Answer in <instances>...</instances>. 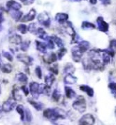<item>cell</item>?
Returning <instances> with one entry per match:
<instances>
[{
	"label": "cell",
	"mask_w": 116,
	"mask_h": 125,
	"mask_svg": "<svg viewBox=\"0 0 116 125\" xmlns=\"http://www.w3.org/2000/svg\"><path fill=\"white\" fill-rule=\"evenodd\" d=\"M2 31V26H1V24H0V31Z\"/></svg>",
	"instance_id": "11a10c76"
},
{
	"label": "cell",
	"mask_w": 116,
	"mask_h": 125,
	"mask_svg": "<svg viewBox=\"0 0 116 125\" xmlns=\"http://www.w3.org/2000/svg\"><path fill=\"white\" fill-rule=\"evenodd\" d=\"M36 15V11L34 9H31L26 15L22 16V18L20 20L21 22H28L33 21Z\"/></svg>",
	"instance_id": "8fae6325"
},
{
	"label": "cell",
	"mask_w": 116,
	"mask_h": 125,
	"mask_svg": "<svg viewBox=\"0 0 116 125\" xmlns=\"http://www.w3.org/2000/svg\"><path fill=\"white\" fill-rule=\"evenodd\" d=\"M64 91H65V95L68 99H73L76 97V93L74 90L69 86L64 87Z\"/></svg>",
	"instance_id": "484cf974"
},
{
	"label": "cell",
	"mask_w": 116,
	"mask_h": 125,
	"mask_svg": "<svg viewBox=\"0 0 116 125\" xmlns=\"http://www.w3.org/2000/svg\"><path fill=\"white\" fill-rule=\"evenodd\" d=\"M115 97H116V95H115Z\"/></svg>",
	"instance_id": "91938a15"
},
{
	"label": "cell",
	"mask_w": 116,
	"mask_h": 125,
	"mask_svg": "<svg viewBox=\"0 0 116 125\" xmlns=\"http://www.w3.org/2000/svg\"><path fill=\"white\" fill-rule=\"evenodd\" d=\"M0 67H1V54H0Z\"/></svg>",
	"instance_id": "9f6ffc18"
},
{
	"label": "cell",
	"mask_w": 116,
	"mask_h": 125,
	"mask_svg": "<svg viewBox=\"0 0 116 125\" xmlns=\"http://www.w3.org/2000/svg\"><path fill=\"white\" fill-rule=\"evenodd\" d=\"M35 45H36V49L40 52L42 54H46L47 53V44L44 42H41L39 40H35Z\"/></svg>",
	"instance_id": "2e32d148"
},
{
	"label": "cell",
	"mask_w": 116,
	"mask_h": 125,
	"mask_svg": "<svg viewBox=\"0 0 116 125\" xmlns=\"http://www.w3.org/2000/svg\"><path fill=\"white\" fill-rule=\"evenodd\" d=\"M4 9L3 8H0V24H2V22L4 21Z\"/></svg>",
	"instance_id": "7dc6e473"
},
{
	"label": "cell",
	"mask_w": 116,
	"mask_h": 125,
	"mask_svg": "<svg viewBox=\"0 0 116 125\" xmlns=\"http://www.w3.org/2000/svg\"><path fill=\"white\" fill-rule=\"evenodd\" d=\"M2 72H4V74H10L12 70H13V67L11 64L9 63H6L4 65H3L1 68Z\"/></svg>",
	"instance_id": "e575fe53"
},
{
	"label": "cell",
	"mask_w": 116,
	"mask_h": 125,
	"mask_svg": "<svg viewBox=\"0 0 116 125\" xmlns=\"http://www.w3.org/2000/svg\"><path fill=\"white\" fill-rule=\"evenodd\" d=\"M2 107H1V106H0V119L2 117Z\"/></svg>",
	"instance_id": "f5cc1de1"
},
{
	"label": "cell",
	"mask_w": 116,
	"mask_h": 125,
	"mask_svg": "<svg viewBox=\"0 0 116 125\" xmlns=\"http://www.w3.org/2000/svg\"><path fill=\"white\" fill-rule=\"evenodd\" d=\"M89 2L92 4H96L97 2V0H89Z\"/></svg>",
	"instance_id": "816d5d0a"
},
{
	"label": "cell",
	"mask_w": 116,
	"mask_h": 125,
	"mask_svg": "<svg viewBox=\"0 0 116 125\" xmlns=\"http://www.w3.org/2000/svg\"><path fill=\"white\" fill-rule=\"evenodd\" d=\"M79 1H80V0H79Z\"/></svg>",
	"instance_id": "94428289"
},
{
	"label": "cell",
	"mask_w": 116,
	"mask_h": 125,
	"mask_svg": "<svg viewBox=\"0 0 116 125\" xmlns=\"http://www.w3.org/2000/svg\"><path fill=\"white\" fill-rule=\"evenodd\" d=\"M16 111L18 114L20 115V120L22 122H25V108L24 106L20 104V105H17L16 106Z\"/></svg>",
	"instance_id": "d6a6232c"
},
{
	"label": "cell",
	"mask_w": 116,
	"mask_h": 125,
	"mask_svg": "<svg viewBox=\"0 0 116 125\" xmlns=\"http://www.w3.org/2000/svg\"><path fill=\"white\" fill-rule=\"evenodd\" d=\"M101 1V3L104 6H108V5L111 4V0H99Z\"/></svg>",
	"instance_id": "f907efd6"
},
{
	"label": "cell",
	"mask_w": 116,
	"mask_h": 125,
	"mask_svg": "<svg viewBox=\"0 0 116 125\" xmlns=\"http://www.w3.org/2000/svg\"><path fill=\"white\" fill-rule=\"evenodd\" d=\"M15 79L16 80L18 81V82L20 83H27V81H28V78H27V76L26 75L25 73H23V72H19L16 74L15 76Z\"/></svg>",
	"instance_id": "83f0119b"
},
{
	"label": "cell",
	"mask_w": 116,
	"mask_h": 125,
	"mask_svg": "<svg viewBox=\"0 0 116 125\" xmlns=\"http://www.w3.org/2000/svg\"><path fill=\"white\" fill-rule=\"evenodd\" d=\"M72 107L80 113H83L86 110V102L83 96L79 95L77 97L76 99L72 104Z\"/></svg>",
	"instance_id": "277c9868"
},
{
	"label": "cell",
	"mask_w": 116,
	"mask_h": 125,
	"mask_svg": "<svg viewBox=\"0 0 116 125\" xmlns=\"http://www.w3.org/2000/svg\"><path fill=\"white\" fill-rule=\"evenodd\" d=\"M76 71V68L74 66L72 65V63L68 62L67 65L64 66V68L63 70V73L65 74H73Z\"/></svg>",
	"instance_id": "f1b7e54d"
},
{
	"label": "cell",
	"mask_w": 116,
	"mask_h": 125,
	"mask_svg": "<svg viewBox=\"0 0 116 125\" xmlns=\"http://www.w3.org/2000/svg\"><path fill=\"white\" fill-rule=\"evenodd\" d=\"M82 64L85 70H98L103 71L105 69V65L99 59L94 56L83 58Z\"/></svg>",
	"instance_id": "6da1fadb"
},
{
	"label": "cell",
	"mask_w": 116,
	"mask_h": 125,
	"mask_svg": "<svg viewBox=\"0 0 116 125\" xmlns=\"http://www.w3.org/2000/svg\"><path fill=\"white\" fill-rule=\"evenodd\" d=\"M50 38H52V40H53L54 43L57 45L59 48H62V47H64V43L62 39L61 38L58 37V36H55V35L51 36Z\"/></svg>",
	"instance_id": "f546056e"
},
{
	"label": "cell",
	"mask_w": 116,
	"mask_h": 125,
	"mask_svg": "<svg viewBox=\"0 0 116 125\" xmlns=\"http://www.w3.org/2000/svg\"><path fill=\"white\" fill-rule=\"evenodd\" d=\"M76 47L80 53L83 54L89 49L90 44L87 40H80L78 42V45H76Z\"/></svg>",
	"instance_id": "4fadbf2b"
},
{
	"label": "cell",
	"mask_w": 116,
	"mask_h": 125,
	"mask_svg": "<svg viewBox=\"0 0 116 125\" xmlns=\"http://www.w3.org/2000/svg\"><path fill=\"white\" fill-rule=\"evenodd\" d=\"M39 83L36 81H32L29 83V92L31 97L35 99H38L40 96L39 93Z\"/></svg>",
	"instance_id": "ba28073f"
},
{
	"label": "cell",
	"mask_w": 116,
	"mask_h": 125,
	"mask_svg": "<svg viewBox=\"0 0 116 125\" xmlns=\"http://www.w3.org/2000/svg\"><path fill=\"white\" fill-rule=\"evenodd\" d=\"M33 119V116H32V113L31 112L29 111V109L28 108H25V120L27 122H31Z\"/></svg>",
	"instance_id": "74e56055"
},
{
	"label": "cell",
	"mask_w": 116,
	"mask_h": 125,
	"mask_svg": "<svg viewBox=\"0 0 116 125\" xmlns=\"http://www.w3.org/2000/svg\"><path fill=\"white\" fill-rule=\"evenodd\" d=\"M78 124L81 125H93L95 124V118L91 113H87L80 118Z\"/></svg>",
	"instance_id": "52a82bcc"
},
{
	"label": "cell",
	"mask_w": 116,
	"mask_h": 125,
	"mask_svg": "<svg viewBox=\"0 0 116 125\" xmlns=\"http://www.w3.org/2000/svg\"><path fill=\"white\" fill-rule=\"evenodd\" d=\"M2 56L4 57L5 58H6L10 62H12L13 60H14V58H13V56L11 55V54H10L8 52H5V51H3L2 52Z\"/></svg>",
	"instance_id": "60d3db41"
},
{
	"label": "cell",
	"mask_w": 116,
	"mask_h": 125,
	"mask_svg": "<svg viewBox=\"0 0 116 125\" xmlns=\"http://www.w3.org/2000/svg\"><path fill=\"white\" fill-rule=\"evenodd\" d=\"M55 21L58 22L60 24H64L67 21H68L69 19V15L64 13H58L55 15Z\"/></svg>",
	"instance_id": "9a60e30c"
},
{
	"label": "cell",
	"mask_w": 116,
	"mask_h": 125,
	"mask_svg": "<svg viewBox=\"0 0 116 125\" xmlns=\"http://www.w3.org/2000/svg\"><path fill=\"white\" fill-rule=\"evenodd\" d=\"M45 83L46 85H48L50 87H51L52 85H53L54 82L55 81V74H53L52 72H50L49 73L45 76Z\"/></svg>",
	"instance_id": "cb8c5ba5"
},
{
	"label": "cell",
	"mask_w": 116,
	"mask_h": 125,
	"mask_svg": "<svg viewBox=\"0 0 116 125\" xmlns=\"http://www.w3.org/2000/svg\"><path fill=\"white\" fill-rule=\"evenodd\" d=\"M37 20H38L39 23L45 28H49L50 26L51 20H50V18L48 14L46 12H42L39 14V15L37 17Z\"/></svg>",
	"instance_id": "5b68a950"
},
{
	"label": "cell",
	"mask_w": 116,
	"mask_h": 125,
	"mask_svg": "<svg viewBox=\"0 0 116 125\" xmlns=\"http://www.w3.org/2000/svg\"><path fill=\"white\" fill-rule=\"evenodd\" d=\"M0 94H1V86H0Z\"/></svg>",
	"instance_id": "680465c9"
},
{
	"label": "cell",
	"mask_w": 116,
	"mask_h": 125,
	"mask_svg": "<svg viewBox=\"0 0 116 125\" xmlns=\"http://www.w3.org/2000/svg\"><path fill=\"white\" fill-rule=\"evenodd\" d=\"M9 41L10 43L14 44V45H20L22 42V36H20L19 34L15 33V34H14V35H12V36H11L9 37Z\"/></svg>",
	"instance_id": "e0dca14e"
},
{
	"label": "cell",
	"mask_w": 116,
	"mask_h": 125,
	"mask_svg": "<svg viewBox=\"0 0 116 125\" xmlns=\"http://www.w3.org/2000/svg\"><path fill=\"white\" fill-rule=\"evenodd\" d=\"M43 115L45 118L49 120L51 122L57 121L58 120H64L66 119L67 114L64 110L59 108H47L44 110L43 113Z\"/></svg>",
	"instance_id": "7a4b0ae2"
},
{
	"label": "cell",
	"mask_w": 116,
	"mask_h": 125,
	"mask_svg": "<svg viewBox=\"0 0 116 125\" xmlns=\"http://www.w3.org/2000/svg\"><path fill=\"white\" fill-rule=\"evenodd\" d=\"M61 97H62V93H61V92L59 91V90L55 88L53 90V93H52V99L53 100L54 102H58L59 101V99H60Z\"/></svg>",
	"instance_id": "1f68e13d"
},
{
	"label": "cell",
	"mask_w": 116,
	"mask_h": 125,
	"mask_svg": "<svg viewBox=\"0 0 116 125\" xmlns=\"http://www.w3.org/2000/svg\"><path fill=\"white\" fill-rule=\"evenodd\" d=\"M20 89L22 91V93L25 94V96H27L29 94V89H28V88H27V86L25 85H23L21 86V88H20Z\"/></svg>",
	"instance_id": "bcb514c9"
},
{
	"label": "cell",
	"mask_w": 116,
	"mask_h": 125,
	"mask_svg": "<svg viewBox=\"0 0 116 125\" xmlns=\"http://www.w3.org/2000/svg\"><path fill=\"white\" fill-rule=\"evenodd\" d=\"M12 96L15 101H22V97L20 93V89L17 88V85H14L12 90Z\"/></svg>",
	"instance_id": "d4e9b609"
},
{
	"label": "cell",
	"mask_w": 116,
	"mask_h": 125,
	"mask_svg": "<svg viewBox=\"0 0 116 125\" xmlns=\"http://www.w3.org/2000/svg\"><path fill=\"white\" fill-rule=\"evenodd\" d=\"M16 106H17V101H15L14 98H9L3 103L1 107L3 111H4L5 113H9L12 111Z\"/></svg>",
	"instance_id": "8992f818"
},
{
	"label": "cell",
	"mask_w": 116,
	"mask_h": 125,
	"mask_svg": "<svg viewBox=\"0 0 116 125\" xmlns=\"http://www.w3.org/2000/svg\"><path fill=\"white\" fill-rule=\"evenodd\" d=\"M81 28L83 30H91V29H96V26L94 25L93 23L89 22L88 21H84V22H82Z\"/></svg>",
	"instance_id": "4dcf8cb0"
},
{
	"label": "cell",
	"mask_w": 116,
	"mask_h": 125,
	"mask_svg": "<svg viewBox=\"0 0 116 125\" xmlns=\"http://www.w3.org/2000/svg\"><path fill=\"white\" fill-rule=\"evenodd\" d=\"M115 115H116V106L115 108Z\"/></svg>",
	"instance_id": "6f0895ef"
},
{
	"label": "cell",
	"mask_w": 116,
	"mask_h": 125,
	"mask_svg": "<svg viewBox=\"0 0 116 125\" xmlns=\"http://www.w3.org/2000/svg\"><path fill=\"white\" fill-rule=\"evenodd\" d=\"M113 24H115L116 26V20H114L113 21Z\"/></svg>",
	"instance_id": "db71d44e"
},
{
	"label": "cell",
	"mask_w": 116,
	"mask_h": 125,
	"mask_svg": "<svg viewBox=\"0 0 116 125\" xmlns=\"http://www.w3.org/2000/svg\"><path fill=\"white\" fill-rule=\"evenodd\" d=\"M9 15L11 17L14 19L15 22H19L20 21L21 18H22L23 13L20 10H8Z\"/></svg>",
	"instance_id": "ffe728a7"
},
{
	"label": "cell",
	"mask_w": 116,
	"mask_h": 125,
	"mask_svg": "<svg viewBox=\"0 0 116 125\" xmlns=\"http://www.w3.org/2000/svg\"><path fill=\"white\" fill-rule=\"evenodd\" d=\"M18 31L22 34H26L27 31V27L25 24H20L17 27Z\"/></svg>",
	"instance_id": "ab89813d"
},
{
	"label": "cell",
	"mask_w": 116,
	"mask_h": 125,
	"mask_svg": "<svg viewBox=\"0 0 116 125\" xmlns=\"http://www.w3.org/2000/svg\"><path fill=\"white\" fill-rule=\"evenodd\" d=\"M108 88L111 90L112 91L116 92V82H111L108 84Z\"/></svg>",
	"instance_id": "c3c4849f"
},
{
	"label": "cell",
	"mask_w": 116,
	"mask_h": 125,
	"mask_svg": "<svg viewBox=\"0 0 116 125\" xmlns=\"http://www.w3.org/2000/svg\"><path fill=\"white\" fill-rule=\"evenodd\" d=\"M37 30H38V28L36 27V24L35 23H30L27 27V31H29L31 34L36 35Z\"/></svg>",
	"instance_id": "836d02e7"
},
{
	"label": "cell",
	"mask_w": 116,
	"mask_h": 125,
	"mask_svg": "<svg viewBox=\"0 0 116 125\" xmlns=\"http://www.w3.org/2000/svg\"><path fill=\"white\" fill-rule=\"evenodd\" d=\"M79 88L81 91L84 92L85 93L87 94L89 97H94V91L92 88L89 87V85H80L79 86Z\"/></svg>",
	"instance_id": "7402d4cb"
},
{
	"label": "cell",
	"mask_w": 116,
	"mask_h": 125,
	"mask_svg": "<svg viewBox=\"0 0 116 125\" xmlns=\"http://www.w3.org/2000/svg\"><path fill=\"white\" fill-rule=\"evenodd\" d=\"M109 48L113 49V51H115L116 52V39H113L110 41V45H109Z\"/></svg>",
	"instance_id": "f6af8a7d"
},
{
	"label": "cell",
	"mask_w": 116,
	"mask_h": 125,
	"mask_svg": "<svg viewBox=\"0 0 116 125\" xmlns=\"http://www.w3.org/2000/svg\"><path fill=\"white\" fill-rule=\"evenodd\" d=\"M65 32L67 33L68 35L72 37V41H71V44H77L80 42V38L79 36L76 34V32L74 29V28L73 27V24L71 22L67 21L66 22L63 24Z\"/></svg>",
	"instance_id": "3957f363"
},
{
	"label": "cell",
	"mask_w": 116,
	"mask_h": 125,
	"mask_svg": "<svg viewBox=\"0 0 116 125\" xmlns=\"http://www.w3.org/2000/svg\"><path fill=\"white\" fill-rule=\"evenodd\" d=\"M49 70L55 75H58L59 74V69H58V64H55L52 67H50Z\"/></svg>",
	"instance_id": "b9f144b4"
},
{
	"label": "cell",
	"mask_w": 116,
	"mask_h": 125,
	"mask_svg": "<svg viewBox=\"0 0 116 125\" xmlns=\"http://www.w3.org/2000/svg\"><path fill=\"white\" fill-rule=\"evenodd\" d=\"M27 102H28L29 104H30L31 106L34 108L37 111H42L44 107V104L43 103L37 102V101H35V100H32V99H27Z\"/></svg>",
	"instance_id": "44dd1931"
},
{
	"label": "cell",
	"mask_w": 116,
	"mask_h": 125,
	"mask_svg": "<svg viewBox=\"0 0 116 125\" xmlns=\"http://www.w3.org/2000/svg\"><path fill=\"white\" fill-rule=\"evenodd\" d=\"M7 10H20L22 8V5L15 0H9L6 3Z\"/></svg>",
	"instance_id": "7c38bea8"
},
{
	"label": "cell",
	"mask_w": 116,
	"mask_h": 125,
	"mask_svg": "<svg viewBox=\"0 0 116 125\" xmlns=\"http://www.w3.org/2000/svg\"><path fill=\"white\" fill-rule=\"evenodd\" d=\"M67 49L64 47H62V48H59V49L58 50V60H62V58L64 56V55L67 54Z\"/></svg>",
	"instance_id": "f35d334b"
},
{
	"label": "cell",
	"mask_w": 116,
	"mask_h": 125,
	"mask_svg": "<svg viewBox=\"0 0 116 125\" xmlns=\"http://www.w3.org/2000/svg\"><path fill=\"white\" fill-rule=\"evenodd\" d=\"M31 45V41L29 40H26L25 41L22 42V43L20 44V49L22 52H27L28 49L29 48Z\"/></svg>",
	"instance_id": "d590c367"
},
{
	"label": "cell",
	"mask_w": 116,
	"mask_h": 125,
	"mask_svg": "<svg viewBox=\"0 0 116 125\" xmlns=\"http://www.w3.org/2000/svg\"><path fill=\"white\" fill-rule=\"evenodd\" d=\"M78 81V79L76 76H73V74H66V76L64 77V83L65 84H69V85H73L76 83Z\"/></svg>",
	"instance_id": "d6986e66"
},
{
	"label": "cell",
	"mask_w": 116,
	"mask_h": 125,
	"mask_svg": "<svg viewBox=\"0 0 116 125\" xmlns=\"http://www.w3.org/2000/svg\"><path fill=\"white\" fill-rule=\"evenodd\" d=\"M35 0H20V1L22 2L23 4L28 6V5H30L31 4H33Z\"/></svg>",
	"instance_id": "681fc988"
},
{
	"label": "cell",
	"mask_w": 116,
	"mask_h": 125,
	"mask_svg": "<svg viewBox=\"0 0 116 125\" xmlns=\"http://www.w3.org/2000/svg\"><path fill=\"white\" fill-rule=\"evenodd\" d=\"M51 87H50L46 84H40L39 85V93L40 94H43L45 95L49 96L51 91Z\"/></svg>",
	"instance_id": "4316f807"
},
{
	"label": "cell",
	"mask_w": 116,
	"mask_h": 125,
	"mask_svg": "<svg viewBox=\"0 0 116 125\" xmlns=\"http://www.w3.org/2000/svg\"><path fill=\"white\" fill-rule=\"evenodd\" d=\"M97 28L100 31L103 33H107L109 29V24H108L103 17L99 16L97 18Z\"/></svg>",
	"instance_id": "9c48e42d"
},
{
	"label": "cell",
	"mask_w": 116,
	"mask_h": 125,
	"mask_svg": "<svg viewBox=\"0 0 116 125\" xmlns=\"http://www.w3.org/2000/svg\"><path fill=\"white\" fill-rule=\"evenodd\" d=\"M103 53L102 54V62L103 63L106 65H107V64H108V63H110L111 62V56L108 55V54H107V53H106V52H103L102 49H99Z\"/></svg>",
	"instance_id": "8d00e7d4"
},
{
	"label": "cell",
	"mask_w": 116,
	"mask_h": 125,
	"mask_svg": "<svg viewBox=\"0 0 116 125\" xmlns=\"http://www.w3.org/2000/svg\"><path fill=\"white\" fill-rule=\"evenodd\" d=\"M35 74H36V76L38 77V79H41L42 78V70L40 66H36L35 68Z\"/></svg>",
	"instance_id": "ee69618b"
},
{
	"label": "cell",
	"mask_w": 116,
	"mask_h": 125,
	"mask_svg": "<svg viewBox=\"0 0 116 125\" xmlns=\"http://www.w3.org/2000/svg\"><path fill=\"white\" fill-rule=\"evenodd\" d=\"M72 54L73 60L76 62H80V60H81V58H82V56L83 55V54H81L80 52L78 50V49L76 48V46H74L73 47H72Z\"/></svg>",
	"instance_id": "ac0fdd59"
},
{
	"label": "cell",
	"mask_w": 116,
	"mask_h": 125,
	"mask_svg": "<svg viewBox=\"0 0 116 125\" xmlns=\"http://www.w3.org/2000/svg\"><path fill=\"white\" fill-rule=\"evenodd\" d=\"M17 59L19 61L22 62L23 64H25L27 66H31L33 64V61L34 59L32 57L28 56V55H25V54H20L17 56Z\"/></svg>",
	"instance_id": "30bf717a"
},
{
	"label": "cell",
	"mask_w": 116,
	"mask_h": 125,
	"mask_svg": "<svg viewBox=\"0 0 116 125\" xmlns=\"http://www.w3.org/2000/svg\"><path fill=\"white\" fill-rule=\"evenodd\" d=\"M47 47L50 49H55V43H54L53 40H52V38L50 36V38L47 40Z\"/></svg>",
	"instance_id": "7bdbcfd3"
},
{
	"label": "cell",
	"mask_w": 116,
	"mask_h": 125,
	"mask_svg": "<svg viewBox=\"0 0 116 125\" xmlns=\"http://www.w3.org/2000/svg\"><path fill=\"white\" fill-rule=\"evenodd\" d=\"M38 37L41 39V40H48L50 38V36L48 35V33H46V31H45V29L44 28H41V27H39L38 28V30H37V34H36Z\"/></svg>",
	"instance_id": "603a6c76"
},
{
	"label": "cell",
	"mask_w": 116,
	"mask_h": 125,
	"mask_svg": "<svg viewBox=\"0 0 116 125\" xmlns=\"http://www.w3.org/2000/svg\"><path fill=\"white\" fill-rule=\"evenodd\" d=\"M58 59V56L53 52H51L50 54H47L43 56V60L47 64H52L55 61H57Z\"/></svg>",
	"instance_id": "5bb4252c"
}]
</instances>
